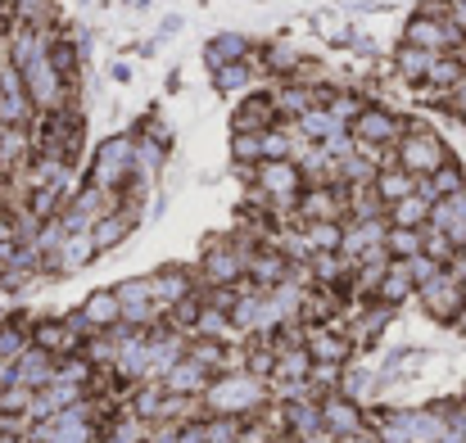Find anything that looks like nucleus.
<instances>
[{
	"mask_svg": "<svg viewBox=\"0 0 466 443\" xmlns=\"http://www.w3.org/2000/svg\"><path fill=\"white\" fill-rule=\"evenodd\" d=\"M204 417H236V421H254L272 408V385L249 376V371H227V376H213L204 398H199Z\"/></svg>",
	"mask_w": 466,
	"mask_h": 443,
	"instance_id": "1",
	"label": "nucleus"
},
{
	"mask_svg": "<svg viewBox=\"0 0 466 443\" xmlns=\"http://www.w3.org/2000/svg\"><path fill=\"white\" fill-rule=\"evenodd\" d=\"M132 181H137V132L105 136L86 163V186H96L105 195H123Z\"/></svg>",
	"mask_w": 466,
	"mask_h": 443,
	"instance_id": "2",
	"label": "nucleus"
},
{
	"mask_svg": "<svg viewBox=\"0 0 466 443\" xmlns=\"http://www.w3.org/2000/svg\"><path fill=\"white\" fill-rule=\"evenodd\" d=\"M258 245L254 240H240V236H218L204 245L199 254V290H236L245 286V267H249V254Z\"/></svg>",
	"mask_w": 466,
	"mask_h": 443,
	"instance_id": "3",
	"label": "nucleus"
},
{
	"mask_svg": "<svg viewBox=\"0 0 466 443\" xmlns=\"http://www.w3.org/2000/svg\"><path fill=\"white\" fill-rule=\"evenodd\" d=\"M453 158V149L444 146V136L421 123V118H403V136L394 146V163L408 172V176H431L435 167H444Z\"/></svg>",
	"mask_w": 466,
	"mask_h": 443,
	"instance_id": "4",
	"label": "nucleus"
},
{
	"mask_svg": "<svg viewBox=\"0 0 466 443\" xmlns=\"http://www.w3.org/2000/svg\"><path fill=\"white\" fill-rule=\"evenodd\" d=\"M349 136L358 141L362 158H380L385 149L399 146L403 136V114H394L390 105H362V114L349 123Z\"/></svg>",
	"mask_w": 466,
	"mask_h": 443,
	"instance_id": "5",
	"label": "nucleus"
},
{
	"mask_svg": "<svg viewBox=\"0 0 466 443\" xmlns=\"http://www.w3.org/2000/svg\"><path fill=\"white\" fill-rule=\"evenodd\" d=\"M304 348H309L312 362H326V367H349L353 353H358L339 317L326 321V326H304Z\"/></svg>",
	"mask_w": 466,
	"mask_h": 443,
	"instance_id": "6",
	"label": "nucleus"
},
{
	"mask_svg": "<svg viewBox=\"0 0 466 443\" xmlns=\"http://www.w3.org/2000/svg\"><path fill=\"white\" fill-rule=\"evenodd\" d=\"M304 222H349V190L344 186H304L295 204V227Z\"/></svg>",
	"mask_w": 466,
	"mask_h": 443,
	"instance_id": "7",
	"label": "nucleus"
},
{
	"mask_svg": "<svg viewBox=\"0 0 466 443\" xmlns=\"http://www.w3.org/2000/svg\"><path fill=\"white\" fill-rule=\"evenodd\" d=\"M146 281H150V298H155V307L163 317H167L177 303H186V298L199 295V277H195L190 267H172V263H167V267L150 272Z\"/></svg>",
	"mask_w": 466,
	"mask_h": 443,
	"instance_id": "8",
	"label": "nucleus"
},
{
	"mask_svg": "<svg viewBox=\"0 0 466 443\" xmlns=\"http://www.w3.org/2000/svg\"><path fill=\"white\" fill-rule=\"evenodd\" d=\"M435 204H440V199H435L431 181H426V176H417V190H412L408 199L390 204V208H385V222H390V227H399V231H426V222H431V208H435Z\"/></svg>",
	"mask_w": 466,
	"mask_h": 443,
	"instance_id": "9",
	"label": "nucleus"
},
{
	"mask_svg": "<svg viewBox=\"0 0 466 443\" xmlns=\"http://www.w3.org/2000/svg\"><path fill=\"white\" fill-rule=\"evenodd\" d=\"M317 412H321V430L330 439H349V435H362L367 430V412L358 403H349L344 394H326L317 398Z\"/></svg>",
	"mask_w": 466,
	"mask_h": 443,
	"instance_id": "10",
	"label": "nucleus"
},
{
	"mask_svg": "<svg viewBox=\"0 0 466 443\" xmlns=\"http://www.w3.org/2000/svg\"><path fill=\"white\" fill-rule=\"evenodd\" d=\"M417 298H421L426 317H431V321H444V326H453V317H458V312L466 307L462 286H458L449 272H440L435 281H426V286L417 290Z\"/></svg>",
	"mask_w": 466,
	"mask_h": 443,
	"instance_id": "11",
	"label": "nucleus"
},
{
	"mask_svg": "<svg viewBox=\"0 0 466 443\" xmlns=\"http://www.w3.org/2000/svg\"><path fill=\"white\" fill-rule=\"evenodd\" d=\"M281 118H277V105H272V96L268 91H249L240 105H236V114H231V132H240V136H263L268 127H277Z\"/></svg>",
	"mask_w": 466,
	"mask_h": 443,
	"instance_id": "12",
	"label": "nucleus"
},
{
	"mask_svg": "<svg viewBox=\"0 0 466 443\" xmlns=\"http://www.w3.org/2000/svg\"><path fill=\"white\" fill-rule=\"evenodd\" d=\"M286 272H290V263H286V254L281 249H272V245H258L254 254H249V267H245V286H254V290H277L281 281H286Z\"/></svg>",
	"mask_w": 466,
	"mask_h": 443,
	"instance_id": "13",
	"label": "nucleus"
},
{
	"mask_svg": "<svg viewBox=\"0 0 466 443\" xmlns=\"http://www.w3.org/2000/svg\"><path fill=\"white\" fill-rule=\"evenodd\" d=\"M137 227H141V217H137V213H127V208H109V213H100V217L91 222V245H96V254L118 249Z\"/></svg>",
	"mask_w": 466,
	"mask_h": 443,
	"instance_id": "14",
	"label": "nucleus"
},
{
	"mask_svg": "<svg viewBox=\"0 0 466 443\" xmlns=\"http://www.w3.org/2000/svg\"><path fill=\"white\" fill-rule=\"evenodd\" d=\"M50 380H55V357L27 344V348L14 357V380H9V385H23V389L36 394V389H46Z\"/></svg>",
	"mask_w": 466,
	"mask_h": 443,
	"instance_id": "15",
	"label": "nucleus"
},
{
	"mask_svg": "<svg viewBox=\"0 0 466 443\" xmlns=\"http://www.w3.org/2000/svg\"><path fill=\"white\" fill-rule=\"evenodd\" d=\"M208 380H213V376H208V371H204L199 362L181 357V362H177V367H172V371H167V376H163L158 385H163V389H167L172 398H204Z\"/></svg>",
	"mask_w": 466,
	"mask_h": 443,
	"instance_id": "16",
	"label": "nucleus"
},
{
	"mask_svg": "<svg viewBox=\"0 0 466 443\" xmlns=\"http://www.w3.org/2000/svg\"><path fill=\"white\" fill-rule=\"evenodd\" d=\"M426 231H440V236H449L458 249H462V231H466V190L462 195H449V199H440L435 208H431V222H426Z\"/></svg>",
	"mask_w": 466,
	"mask_h": 443,
	"instance_id": "17",
	"label": "nucleus"
},
{
	"mask_svg": "<svg viewBox=\"0 0 466 443\" xmlns=\"http://www.w3.org/2000/svg\"><path fill=\"white\" fill-rule=\"evenodd\" d=\"M249 50H254V41H249L245 32H218V36H208V45H204V64L218 73V68H227V64L249 59Z\"/></svg>",
	"mask_w": 466,
	"mask_h": 443,
	"instance_id": "18",
	"label": "nucleus"
},
{
	"mask_svg": "<svg viewBox=\"0 0 466 443\" xmlns=\"http://www.w3.org/2000/svg\"><path fill=\"white\" fill-rule=\"evenodd\" d=\"M77 312H82V321L91 326V335L123 326V307H118V295H114V290H96V295H86V303H82Z\"/></svg>",
	"mask_w": 466,
	"mask_h": 443,
	"instance_id": "19",
	"label": "nucleus"
},
{
	"mask_svg": "<svg viewBox=\"0 0 466 443\" xmlns=\"http://www.w3.org/2000/svg\"><path fill=\"white\" fill-rule=\"evenodd\" d=\"M312 371V357L304 344H281L277 348V371H272V380L268 385H304Z\"/></svg>",
	"mask_w": 466,
	"mask_h": 443,
	"instance_id": "20",
	"label": "nucleus"
},
{
	"mask_svg": "<svg viewBox=\"0 0 466 443\" xmlns=\"http://www.w3.org/2000/svg\"><path fill=\"white\" fill-rule=\"evenodd\" d=\"M258 77H263V68L254 64V50H249V59H240V64H227V68H218V73H213V86H218L222 96H249Z\"/></svg>",
	"mask_w": 466,
	"mask_h": 443,
	"instance_id": "21",
	"label": "nucleus"
},
{
	"mask_svg": "<svg viewBox=\"0 0 466 443\" xmlns=\"http://www.w3.org/2000/svg\"><path fill=\"white\" fill-rule=\"evenodd\" d=\"M268 96H272V105H277V118H281V123H299L312 105H317L309 86H295V82H277Z\"/></svg>",
	"mask_w": 466,
	"mask_h": 443,
	"instance_id": "22",
	"label": "nucleus"
},
{
	"mask_svg": "<svg viewBox=\"0 0 466 443\" xmlns=\"http://www.w3.org/2000/svg\"><path fill=\"white\" fill-rule=\"evenodd\" d=\"M431 64H435V55H426V50H412V45H399L394 50V77L403 82V86H426V77H431Z\"/></svg>",
	"mask_w": 466,
	"mask_h": 443,
	"instance_id": "23",
	"label": "nucleus"
},
{
	"mask_svg": "<svg viewBox=\"0 0 466 443\" xmlns=\"http://www.w3.org/2000/svg\"><path fill=\"white\" fill-rule=\"evenodd\" d=\"M371 190H376V199L390 208V204H399V199H408V195L417 190V176H408L403 167H376Z\"/></svg>",
	"mask_w": 466,
	"mask_h": 443,
	"instance_id": "24",
	"label": "nucleus"
},
{
	"mask_svg": "<svg viewBox=\"0 0 466 443\" xmlns=\"http://www.w3.org/2000/svg\"><path fill=\"white\" fill-rule=\"evenodd\" d=\"M376 298H380V303H390V307H403L408 298H417V281H412L408 263H390V272H385V281H380Z\"/></svg>",
	"mask_w": 466,
	"mask_h": 443,
	"instance_id": "25",
	"label": "nucleus"
},
{
	"mask_svg": "<svg viewBox=\"0 0 466 443\" xmlns=\"http://www.w3.org/2000/svg\"><path fill=\"white\" fill-rule=\"evenodd\" d=\"M295 132L304 136V141H312V146H326V141H335L339 132H349V127H339L335 118H330V109H321V105H312L309 114L295 123Z\"/></svg>",
	"mask_w": 466,
	"mask_h": 443,
	"instance_id": "26",
	"label": "nucleus"
},
{
	"mask_svg": "<svg viewBox=\"0 0 466 443\" xmlns=\"http://www.w3.org/2000/svg\"><path fill=\"white\" fill-rule=\"evenodd\" d=\"M309 254H339V240H344V222H304L299 227Z\"/></svg>",
	"mask_w": 466,
	"mask_h": 443,
	"instance_id": "27",
	"label": "nucleus"
},
{
	"mask_svg": "<svg viewBox=\"0 0 466 443\" xmlns=\"http://www.w3.org/2000/svg\"><path fill=\"white\" fill-rule=\"evenodd\" d=\"M462 77H466V59H462V50H444V55H435V64H431V77H426V86L453 91V86H458Z\"/></svg>",
	"mask_w": 466,
	"mask_h": 443,
	"instance_id": "28",
	"label": "nucleus"
},
{
	"mask_svg": "<svg viewBox=\"0 0 466 443\" xmlns=\"http://www.w3.org/2000/svg\"><path fill=\"white\" fill-rule=\"evenodd\" d=\"M426 181H431L435 199H449V195H462L466 190V172H462V163H458V158H449L444 167H435Z\"/></svg>",
	"mask_w": 466,
	"mask_h": 443,
	"instance_id": "29",
	"label": "nucleus"
},
{
	"mask_svg": "<svg viewBox=\"0 0 466 443\" xmlns=\"http://www.w3.org/2000/svg\"><path fill=\"white\" fill-rule=\"evenodd\" d=\"M385 254H390V263H412V258L421 254V231H399V227H390Z\"/></svg>",
	"mask_w": 466,
	"mask_h": 443,
	"instance_id": "30",
	"label": "nucleus"
},
{
	"mask_svg": "<svg viewBox=\"0 0 466 443\" xmlns=\"http://www.w3.org/2000/svg\"><path fill=\"white\" fill-rule=\"evenodd\" d=\"M231 163H236L240 172H254V167L263 163V146H258V136H240V132H231Z\"/></svg>",
	"mask_w": 466,
	"mask_h": 443,
	"instance_id": "31",
	"label": "nucleus"
},
{
	"mask_svg": "<svg viewBox=\"0 0 466 443\" xmlns=\"http://www.w3.org/2000/svg\"><path fill=\"white\" fill-rule=\"evenodd\" d=\"M245 435V421L236 417H204V443H236Z\"/></svg>",
	"mask_w": 466,
	"mask_h": 443,
	"instance_id": "32",
	"label": "nucleus"
},
{
	"mask_svg": "<svg viewBox=\"0 0 466 443\" xmlns=\"http://www.w3.org/2000/svg\"><path fill=\"white\" fill-rule=\"evenodd\" d=\"M421 254H426L431 263L449 267V263H453V254H458V245H453L449 236H440V231H421Z\"/></svg>",
	"mask_w": 466,
	"mask_h": 443,
	"instance_id": "33",
	"label": "nucleus"
},
{
	"mask_svg": "<svg viewBox=\"0 0 466 443\" xmlns=\"http://www.w3.org/2000/svg\"><path fill=\"white\" fill-rule=\"evenodd\" d=\"M32 389H23V385H5L0 389V417H27V408H32Z\"/></svg>",
	"mask_w": 466,
	"mask_h": 443,
	"instance_id": "34",
	"label": "nucleus"
},
{
	"mask_svg": "<svg viewBox=\"0 0 466 443\" xmlns=\"http://www.w3.org/2000/svg\"><path fill=\"white\" fill-rule=\"evenodd\" d=\"M137 136H141V141H155V146H163V149H172V127H167L158 114H146V123H141Z\"/></svg>",
	"mask_w": 466,
	"mask_h": 443,
	"instance_id": "35",
	"label": "nucleus"
},
{
	"mask_svg": "<svg viewBox=\"0 0 466 443\" xmlns=\"http://www.w3.org/2000/svg\"><path fill=\"white\" fill-rule=\"evenodd\" d=\"M408 272H412V281H417V290H421V286H426V281H435L444 267H440V263H431L426 254H417V258L408 263Z\"/></svg>",
	"mask_w": 466,
	"mask_h": 443,
	"instance_id": "36",
	"label": "nucleus"
},
{
	"mask_svg": "<svg viewBox=\"0 0 466 443\" xmlns=\"http://www.w3.org/2000/svg\"><path fill=\"white\" fill-rule=\"evenodd\" d=\"M317 27H321V36H326V41H353V32L339 23V14H321V18H317Z\"/></svg>",
	"mask_w": 466,
	"mask_h": 443,
	"instance_id": "37",
	"label": "nucleus"
},
{
	"mask_svg": "<svg viewBox=\"0 0 466 443\" xmlns=\"http://www.w3.org/2000/svg\"><path fill=\"white\" fill-rule=\"evenodd\" d=\"M444 114H453V118H462V123H466V77L453 86V91H449V109H444Z\"/></svg>",
	"mask_w": 466,
	"mask_h": 443,
	"instance_id": "38",
	"label": "nucleus"
},
{
	"mask_svg": "<svg viewBox=\"0 0 466 443\" xmlns=\"http://www.w3.org/2000/svg\"><path fill=\"white\" fill-rule=\"evenodd\" d=\"M335 443H380L376 430H362V435H349V439H335Z\"/></svg>",
	"mask_w": 466,
	"mask_h": 443,
	"instance_id": "39",
	"label": "nucleus"
},
{
	"mask_svg": "<svg viewBox=\"0 0 466 443\" xmlns=\"http://www.w3.org/2000/svg\"><path fill=\"white\" fill-rule=\"evenodd\" d=\"M453 330H462V335H466V307L458 312V317H453Z\"/></svg>",
	"mask_w": 466,
	"mask_h": 443,
	"instance_id": "40",
	"label": "nucleus"
},
{
	"mask_svg": "<svg viewBox=\"0 0 466 443\" xmlns=\"http://www.w3.org/2000/svg\"><path fill=\"white\" fill-rule=\"evenodd\" d=\"M0 281H5V258H0Z\"/></svg>",
	"mask_w": 466,
	"mask_h": 443,
	"instance_id": "41",
	"label": "nucleus"
}]
</instances>
